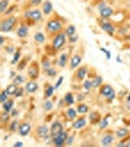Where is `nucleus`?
Wrapping results in <instances>:
<instances>
[{
  "label": "nucleus",
  "mask_w": 130,
  "mask_h": 147,
  "mask_svg": "<svg viewBox=\"0 0 130 147\" xmlns=\"http://www.w3.org/2000/svg\"><path fill=\"white\" fill-rule=\"evenodd\" d=\"M63 28H64V24L62 21L59 20V19H55V18L50 19V20L47 21L46 26H45L46 32H48V34H54V35L62 32Z\"/></svg>",
  "instance_id": "nucleus-1"
},
{
  "label": "nucleus",
  "mask_w": 130,
  "mask_h": 147,
  "mask_svg": "<svg viewBox=\"0 0 130 147\" xmlns=\"http://www.w3.org/2000/svg\"><path fill=\"white\" fill-rule=\"evenodd\" d=\"M16 24H17V18L11 16V17H7L1 21L0 24V32L2 34H6V32H11L14 30Z\"/></svg>",
  "instance_id": "nucleus-2"
},
{
  "label": "nucleus",
  "mask_w": 130,
  "mask_h": 147,
  "mask_svg": "<svg viewBox=\"0 0 130 147\" xmlns=\"http://www.w3.org/2000/svg\"><path fill=\"white\" fill-rule=\"evenodd\" d=\"M66 42H67V34H65V32H61L54 35L52 39V47L54 50L59 51L65 46Z\"/></svg>",
  "instance_id": "nucleus-3"
},
{
  "label": "nucleus",
  "mask_w": 130,
  "mask_h": 147,
  "mask_svg": "<svg viewBox=\"0 0 130 147\" xmlns=\"http://www.w3.org/2000/svg\"><path fill=\"white\" fill-rule=\"evenodd\" d=\"M100 95L105 97L108 101H113L115 98V91L112 85L104 84L100 87Z\"/></svg>",
  "instance_id": "nucleus-4"
},
{
  "label": "nucleus",
  "mask_w": 130,
  "mask_h": 147,
  "mask_svg": "<svg viewBox=\"0 0 130 147\" xmlns=\"http://www.w3.org/2000/svg\"><path fill=\"white\" fill-rule=\"evenodd\" d=\"M35 134L36 136L39 137V138L43 139V140H50L52 139L51 137V134H50V129H49L47 125H38L35 129Z\"/></svg>",
  "instance_id": "nucleus-5"
},
{
  "label": "nucleus",
  "mask_w": 130,
  "mask_h": 147,
  "mask_svg": "<svg viewBox=\"0 0 130 147\" xmlns=\"http://www.w3.org/2000/svg\"><path fill=\"white\" fill-rule=\"evenodd\" d=\"M25 18L27 20L34 21V22H39L43 19V12L39 9H34V10H27L25 12Z\"/></svg>",
  "instance_id": "nucleus-6"
},
{
  "label": "nucleus",
  "mask_w": 130,
  "mask_h": 147,
  "mask_svg": "<svg viewBox=\"0 0 130 147\" xmlns=\"http://www.w3.org/2000/svg\"><path fill=\"white\" fill-rule=\"evenodd\" d=\"M68 136V132L65 131V130H63V131L61 132L60 134H58L57 136L52 137V143H53L55 146H58V147L66 145V139H67Z\"/></svg>",
  "instance_id": "nucleus-7"
},
{
  "label": "nucleus",
  "mask_w": 130,
  "mask_h": 147,
  "mask_svg": "<svg viewBox=\"0 0 130 147\" xmlns=\"http://www.w3.org/2000/svg\"><path fill=\"white\" fill-rule=\"evenodd\" d=\"M64 130V125L60 121H55L52 123L51 127H50V134L51 137H55L58 134H60Z\"/></svg>",
  "instance_id": "nucleus-8"
},
{
  "label": "nucleus",
  "mask_w": 130,
  "mask_h": 147,
  "mask_svg": "<svg viewBox=\"0 0 130 147\" xmlns=\"http://www.w3.org/2000/svg\"><path fill=\"white\" fill-rule=\"evenodd\" d=\"M27 75L31 80H36L39 76V68L36 62H34L27 69Z\"/></svg>",
  "instance_id": "nucleus-9"
},
{
  "label": "nucleus",
  "mask_w": 130,
  "mask_h": 147,
  "mask_svg": "<svg viewBox=\"0 0 130 147\" xmlns=\"http://www.w3.org/2000/svg\"><path fill=\"white\" fill-rule=\"evenodd\" d=\"M30 129H31V125H30V124L25 122V123L20 124V125H19L18 132L21 136H27L30 132Z\"/></svg>",
  "instance_id": "nucleus-10"
},
{
  "label": "nucleus",
  "mask_w": 130,
  "mask_h": 147,
  "mask_svg": "<svg viewBox=\"0 0 130 147\" xmlns=\"http://www.w3.org/2000/svg\"><path fill=\"white\" fill-rule=\"evenodd\" d=\"M87 73H88V67L87 66H81L75 72V78L78 82H83Z\"/></svg>",
  "instance_id": "nucleus-11"
},
{
  "label": "nucleus",
  "mask_w": 130,
  "mask_h": 147,
  "mask_svg": "<svg viewBox=\"0 0 130 147\" xmlns=\"http://www.w3.org/2000/svg\"><path fill=\"white\" fill-rule=\"evenodd\" d=\"M87 125V120L85 117H80L78 119H76L74 121V123H72V129H83V127H86Z\"/></svg>",
  "instance_id": "nucleus-12"
},
{
  "label": "nucleus",
  "mask_w": 130,
  "mask_h": 147,
  "mask_svg": "<svg viewBox=\"0 0 130 147\" xmlns=\"http://www.w3.org/2000/svg\"><path fill=\"white\" fill-rule=\"evenodd\" d=\"M100 28H102L104 32H106L108 34H110L111 36L113 35V34L115 32V28L113 24H111L110 22H104L100 25Z\"/></svg>",
  "instance_id": "nucleus-13"
},
{
  "label": "nucleus",
  "mask_w": 130,
  "mask_h": 147,
  "mask_svg": "<svg viewBox=\"0 0 130 147\" xmlns=\"http://www.w3.org/2000/svg\"><path fill=\"white\" fill-rule=\"evenodd\" d=\"M25 89L27 93H34L38 90V84L36 82H34V80L27 82L25 85Z\"/></svg>",
  "instance_id": "nucleus-14"
},
{
  "label": "nucleus",
  "mask_w": 130,
  "mask_h": 147,
  "mask_svg": "<svg viewBox=\"0 0 130 147\" xmlns=\"http://www.w3.org/2000/svg\"><path fill=\"white\" fill-rule=\"evenodd\" d=\"M82 61V58L79 54H74V56L72 57L70 59V70H74V69L78 68V66L80 65Z\"/></svg>",
  "instance_id": "nucleus-15"
},
{
  "label": "nucleus",
  "mask_w": 130,
  "mask_h": 147,
  "mask_svg": "<svg viewBox=\"0 0 130 147\" xmlns=\"http://www.w3.org/2000/svg\"><path fill=\"white\" fill-rule=\"evenodd\" d=\"M16 34H17L18 37L20 38H25L28 35V28L27 25H21L20 27L17 28L16 30Z\"/></svg>",
  "instance_id": "nucleus-16"
},
{
  "label": "nucleus",
  "mask_w": 130,
  "mask_h": 147,
  "mask_svg": "<svg viewBox=\"0 0 130 147\" xmlns=\"http://www.w3.org/2000/svg\"><path fill=\"white\" fill-rule=\"evenodd\" d=\"M113 141H115V136H113L112 134H105V136L102 137V139H101V143H102L103 146L112 145V144L113 143Z\"/></svg>",
  "instance_id": "nucleus-17"
},
{
  "label": "nucleus",
  "mask_w": 130,
  "mask_h": 147,
  "mask_svg": "<svg viewBox=\"0 0 130 147\" xmlns=\"http://www.w3.org/2000/svg\"><path fill=\"white\" fill-rule=\"evenodd\" d=\"M42 12L45 16H48L53 12V4L51 3L49 0H46V1L43 2L42 4Z\"/></svg>",
  "instance_id": "nucleus-18"
},
{
  "label": "nucleus",
  "mask_w": 130,
  "mask_h": 147,
  "mask_svg": "<svg viewBox=\"0 0 130 147\" xmlns=\"http://www.w3.org/2000/svg\"><path fill=\"white\" fill-rule=\"evenodd\" d=\"M113 14V9L110 6H106L100 11V16L103 19H110Z\"/></svg>",
  "instance_id": "nucleus-19"
},
{
  "label": "nucleus",
  "mask_w": 130,
  "mask_h": 147,
  "mask_svg": "<svg viewBox=\"0 0 130 147\" xmlns=\"http://www.w3.org/2000/svg\"><path fill=\"white\" fill-rule=\"evenodd\" d=\"M14 107V99H7L5 102L2 103V110L5 111V112L10 113L11 110Z\"/></svg>",
  "instance_id": "nucleus-20"
},
{
  "label": "nucleus",
  "mask_w": 130,
  "mask_h": 147,
  "mask_svg": "<svg viewBox=\"0 0 130 147\" xmlns=\"http://www.w3.org/2000/svg\"><path fill=\"white\" fill-rule=\"evenodd\" d=\"M129 134V129L127 127H120L115 131V136L119 139H123L124 137H126Z\"/></svg>",
  "instance_id": "nucleus-21"
},
{
  "label": "nucleus",
  "mask_w": 130,
  "mask_h": 147,
  "mask_svg": "<svg viewBox=\"0 0 130 147\" xmlns=\"http://www.w3.org/2000/svg\"><path fill=\"white\" fill-rule=\"evenodd\" d=\"M34 39L36 43L38 44H43L44 42L46 41V37H45V34L41 32H35L34 35Z\"/></svg>",
  "instance_id": "nucleus-22"
},
{
  "label": "nucleus",
  "mask_w": 130,
  "mask_h": 147,
  "mask_svg": "<svg viewBox=\"0 0 130 147\" xmlns=\"http://www.w3.org/2000/svg\"><path fill=\"white\" fill-rule=\"evenodd\" d=\"M64 102H65V104L67 106H70V105H72V104H74L75 99H74V94H72V92H68V93H66L65 97H64Z\"/></svg>",
  "instance_id": "nucleus-23"
},
{
  "label": "nucleus",
  "mask_w": 130,
  "mask_h": 147,
  "mask_svg": "<svg viewBox=\"0 0 130 147\" xmlns=\"http://www.w3.org/2000/svg\"><path fill=\"white\" fill-rule=\"evenodd\" d=\"M68 56L67 53L61 54L60 57H59V60H58V66L60 68H65L68 64Z\"/></svg>",
  "instance_id": "nucleus-24"
},
{
  "label": "nucleus",
  "mask_w": 130,
  "mask_h": 147,
  "mask_svg": "<svg viewBox=\"0 0 130 147\" xmlns=\"http://www.w3.org/2000/svg\"><path fill=\"white\" fill-rule=\"evenodd\" d=\"M18 88H19L18 84H14V82H13V84L7 85V87L5 89H6V91H7V93H8L9 96H15V94H16V92H17Z\"/></svg>",
  "instance_id": "nucleus-25"
},
{
  "label": "nucleus",
  "mask_w": 130,
  "mask_h": 147,
  "mask_svg": "<svg viewBox=\"0 0 130 147\" xmlns=\"http://www.w3.org/2000/svg\"><path fill=\"white\" fill-rule=\"evenodd\" d=\"M66 115L68 120H75L77 117V111L74 108H68L66 111Z\"/></svg>",
  "instance_id": "nucleus-26"
},
{
  "label": "nucleus",
  "mask_w": 130,
  "mask_h": 147,
  "mask_svg": "<svg viewBox=\"0 0 130 147\" xmlns=\"http://www.w3.org/2000/svg\"><path fill=\"white\" fill-rule=\"evenodd\" d=\"M103 84V78L101 76H97L92 80V85H93V88H99L101 87V85Z\"/></svg>",
  "instance_id": "nucleus-27"
},
{
  "label": "nucleus",
  "mask_w": 130,
  "mask_h": 147,
  "mask_svg": "<svg viewBox=\"0 0 130 147\" xmlns=\"http://www.w3.org/2000/svg\"><path fill=\"white\" fill-rule=\"evenodd\" d=\"M76 111H77V113L78 114H81V115H84V114H86V113H88V111H89V107L86 105V104H84V103H80L77 105V107H76Z\"/></svg>",
  "instance_id": "nucleus-28"
},
{
  "label": "nucleus",
  "mask_w": 130,
  "mask_h": 147,
  "mask_svg": "<svg viewBox=\"0 0 130 147\" xmlns=\"http://www.w3.org/2000/svg\"><path fill=\"white\" fill-rule=\"evenodd\" d=\"M55 86H53V85L49 84L48 86L45 88V92H44V96H45V98H50V97L53 96L54 94V91H55Z\"/></svg>",
  "instance_id": "nucleus-29"
},
{
  "label": "nucleus",
  "mask_w": 130,
  "mask_h": 147,
  "mask_svg": "<svg viewBox=\"0 0 130 147\" xmlns=\"http://www.w3.org/2000/svg\"><path fill=\"white\" fill-rule=\"evenodd\" d=\"M109 117H111V115L106 116L102 120H100V122H99V127H100V129H105L109 127Z\"/></svg>",
  "instance_id": "nucleus-30"
},
{
  "label": "nucleus",
  "mask_w": 130,
  "mask_h": 147,
  "mask_svg": "<svg viewBox=\"0 0 130 147\" xmlns=\"http://www.w3.org/2000/svg\"><path fill=\"white\" fill-rule=\"evenodd\" d=\"M75 32H76V28H75L74 25H68L65 28V34H67V36H72V35L75 34Z\"/></svg>",
  "instance_id": "nucleus-31"
},
{
  "label": "nucleus",
  "mask_w": 130,
  "mask_h": 147,
  "mask_svg": "<svg viewBox=\"0 0 130 147\" xmlns=\"http://www.w3.org/2000/svg\"><path fill=\"white\" fill-rule=\"evenodd\" d=\"M9 3H10L9 0H1V2H0V13L4 14L7 10H8Z\"/></svg>",
  "instance_id": "nucleus-32"
},
{
  "label": "nucleus",
  "mask_w": 130,
  "mask_h": 147,
  "mask_svg": "<svg viewBox=\"0 0 130 147\" xmlns=\"http://www.w3.org/2000/svg\"><path fill=\"white\" fill-rule=\"evenodd\" d=\"M21 50L20 49H18V50H16V52L14 53L13 55V59L11 60V65H16V64H18V62L20 61L21 59Z\"/></svg>",
  "instance_id": "nucleus-33"
},
{
  "label": "nucleus",
  "mask_w": 130,
  "mask_h": 147,
  "mask_svg": "<svg viewBox=\"0 0 130 147\" xmlns=\"http://www.w3.org/2000/svg\"><path fill=\"white\" fill-rule=\"evenodd\" d=\"M100 115H99L97 112H92L90 113V115H89V120H90V122L92 124H96L97 122H99L101 119H100Z\"/></svg>",
  "instance_id": "nucleus-34"
},
{
  "label": "nucleus",
  "mask_w": 130,
  "mask_h": 147,
  "mask_svg": "<svg viewBox=\"0 0 130 147\" xmlns=\"http://www.w3.org/2000/svg\"><path fill=\"white\" fill-rule=\"evenodd\" d=\"M19 125H20V124H19V121L18 120H14L11 122V124L9 125V130L12 132H15L16 130H18L19 129Z\"/></svg>",
  "instance_id": "nucleus-35"
},
{
  "label": "nucleus",
  "mask_w": 130,
  "mask_h": 147,
  "mask_svg": "<svg viewBox=\"0 0 130 147\" xmlns=\"http://www.w3.org/2000/svg\"><path fill=\"white\" fill-rule=\"evenodd\" d=\"M53 107H54V104H53V102L50 101V100H46L43 103V105H42V108H43V110L46 111V112H49V111H51L52 109H53Z\"/></svg>",
  "instance_id": "nucleus-36"
},
{
  "label": "nucleus",
  "mask_w": 130,
  "mask_h": 147,
  "mask_svg": "<svg viewBox=\"0 0 130 147\" xmlns=\"http://www.w3.org/2000/svg\"><path fill=\"white\" fill-rule=\"evenodd\" d=\"M25 77H23V76L17 75V76H15V78L13 79V82L19 85V84H23V82H25Z\"/></svg>",
  "instance_id": "nucleus-37"
},
{
  "label": "nucleus",
  "mask_w": 130,
  "mask_h": 147,
  "mask_svg": "<svg viewBox=\"0 0 130 147\" xmlns=\"http://www.w3.org/2000/svg\"><path fill=\"white\" fill-rule=\"evenodd\" d=\"M83 89L85 91H89L93 88V85H92V80H83Z\"/></svg>",
  "instance_id": "nucleus-38"
},
{
  "label": "nucleus",
  "mask_w": 130,
  "mask_h": 147,
  "mask_svg": "<svg viewBox=\"0 0 130 147\" xmlns=\"http://www.w3.org/2000/svg\"><path fill=\"white\" fill-rule=\"evenodd\" d=\"M10 117H11V114H9L8 112H5V111H3V112L1 113V115H0V119H1V122L3 123V124L8 122V121L10 120Z\"/></svg>",
  "instance_id": "nucleus-39"
},
{
  "label": "nucleus",
  "mask_w": 130,
  "mask_h": 147,
  "mask_svg": "<svg viewBox=\"0 0 130 147\" xmlns=\"http://www.w3.org/2000/svg\"><path fill=\"white\" fill-rule=\"evenodd\" d=\"M50 68H52V67H51V62L48 60V59L42 62V70H43L44 72H46V71H47V70H49Z\"/></svg>",
  "instance_id": "nucleus-40"
},
{
  "label": "nucleus",
  "mask_w": 130,
  "mask_h": 147,
  "mask_svg": "<svg viewBox=\"0 0 130 147\" xmlns=\"http://www.w3.org/2000/svg\"><path fill=\"white\" fill-rule=\"evenodd\" d=\"M8 93H7L6 89H3L1 92V94H0V102L1 103H3V102H5L7 99H8Z\"/></svg>",
  "instance_id": "nucleus-41"
},
{
  "label": "nucleus",
  "mask_w": 130,
  "mask_h": 147,
  "mask_svg": "<svg viewBox=\"0 0 130 147\" xmlns=\"http://www.w3.org/2000/svg\"><path fill=\"white\" fill-rule=\"evenodd\" d=\"M45 73H46V75L50 78H55L57 76V71L53 68H50L49 70H47Z\"/></svg>",
  "instance_id": "nucleus-42"
},
{
  "label": "nucleus",
  "mask_w": 130,
  "mask_h": 147,
  "mask_svg": "<svg viewBox=\"0 0 130 147\" xmlns=\"http://www.w3.org/2000/svg\"><path fill=\"white\" fill-rule=\"evenodd\" d=\"M74 136H68L67 137V139H66V145H68V146L72 145V144L74 143Z\"/></svg>",
  "instance_id": "nucleus-43"
},
{
  "label": "nucleus",
  "mask_w": 130,
  "mask_h": 147,
  "mask_svg": "<svg viewBox=\"0 0 130 147\" xmlns=\"http://www.w3.org/2000/svg\"><path fill=\"white\" fill-rule=\"evenodd\" d=\"M25 90V89H23V87H19L17 92H16V94H15L16 98H20V97H22L23 95V91Z\"/></svg>",
  "instance_id": "nucleus-44"
},
{
  "label": "nucleus",
  "mask_w": 130,
  "mask_h": 147,
  "mask_svg": "<svg viewBox=\"0 0 130 147\" xmlns=\"http://www.w3.org/2000/svg\"><path fill=\"white\" fill-rule=\"evenodd\" d=\"M5 50L7 53H9V54H14L16 52L15 50V47H14L13 45H8V46H6L5 47Z\"/></svg>",
  "instance_id": "nucleus-45"
},
{
  "label": "nucleus",
  "mask_w": 130,
  "mask_h": 147,
  "mask_svg": "<svg viewBox=\"0 0 130 147\" xmlns=\"http://www.w3.org/2000/svg\"><path fill=\"white\" fill-rule=\"evenodd\" d=\"M63 82H64V77H63V76H61V77L58 79V80H57V82L55 84V85H54V86H55V89H58L59 87L61 86V84H63Z\"/></svg>",
  "instance_id": "nucleus-46"
},
{
  "label": "nucleus",
  "mask_w": 130,
  "mask_h": 147,
  "mask_svg": "<svg viewBox=\"0 0 130 147\" xmlns=\"http://www.w3.org/2000/svg\"><path fill=\"white\" fill-rule=\"evenodd\" d=\"M77 40H78V35H76V34L68 36V42H70V43H75Z\"/></svg>",
  "instance_id": "nucleus-47"
},
{
  "label": "nucleus",
  "mask_w": 130,
  "mask_h": 147,
  "mask_svg": "<svg viewBox=\"0 0 130 147\" xmlns=\"http://www.w3.org/2000/svg\"><path fill=\"white\" fill-rule=\"evenodd\" d=\"M25 66H27V61H21V63L20 64H19V65H18V70L19 71H22V70H23V69H25Z\"/></svg>",
  "instance_id": "nucleus-48"
},
{
  "label": "nucleus",
  "mask_w": 130,
  "mask_h": 147,
  "mask_svg": "<svg viewBox=\"0 0 130 147\" xmlns=\"http://www.w3.org/2000/svg\"><path fill=\"white\" fill-rule=\"evenodd\" d=\"M100 50L102 51V52H104V53L106 54V57H107V59H108V60H110L111 57H112V56H111V52L108 51L107 49H105V48H100Z\"/></svg>",
  "instance_id": "nucleus-49"
},
{
  "label": "nucleus",
  "mask_w": 130,
  "mask_h": 147,
  "mask_svg": "<svg viewBox=\"0 0 130 147\" xmlns=\"http://www.w3.org/2000/svg\"><path fill=\"white\" fill-rule=\"evenodd\" d=\"M29 2L31 3V5L37 6V5H39V4H41L42 0H29Z\"/></svg>",
  "instance_id": "nucleus-50"
},
{
  "label": "nucleus",
  "mask_w": 130,
  "mask_h": 147,
  "mask_svg": "<svg viewBox=\"0 0 130 147\" xmlns=\"http://www.w3.org/2000/svg\"><path fill=\"white\" fill-rule=\"evenodd\" d=\"M11 117H16V116H18L19 115V111H18V109H12L11 110Z\"/></svg>",
  "instance_id": "nucleus-51"
},
{
  "label": "nucleus",
  "mask_w": 130,
  "mask_h": 147,
  "mask_svg": "<svg viewBox=\"0 0 130 147\" xmlns=\"http://www.w3.org/2000/svg\"><path fill=\"white\" fill-rule=\"evenodd\" d=\"M13 146L14 147H22V146H23V143L22 141H17L13 144Z\"/></svg>",
  "instance_id": "nucleus-52"
},
{
  "label": "nucleus",
  "mask_w": 130,
  "mask_h": 147,
  "mask_svg": "<svg viewBox=\"0 0 130 147\" xmlns=\"http://www.w3.org/2000/svg\"><path fill=\"white\" fill-rule=\"evenodd\" d=\"M106 6H107V5H106V2H102V3H100V5L98 6V10H99V12L102 10V9L105 8Z\"/></svg>",
  "instance_id": "nucleus-53"
},
{
  "label": "nucleus",
  "mask_w": 130,
  "mask_h": 147,
  "mask_svg": "<svg viewBox=\"0 0 130 147\" xmlns=\"http://www.w3.org/2000/svg\"><path fill=\"white\" fill-rule=\"evenodd\" d=\"M82 93H80L79 95H77V100L78 101H82L84 99V95H81Z\"/></svg>",
  "instance_id": "nucleus-54"
},
{
  "label": "nucleus",
  "mask_w": 130,
  "mask_h": 147,
  "mask_svg": "<svg viewBox=\"0 0 130 147\" xmlns=\"http://www.w3.org/2000/svg\"><path fill=\"white\" fill-rule=\"evenodd\" d=\"M4 37H3V35H1L0 36V44H1V46H3V44H4Z\"/></svg>",
  "instance_id": "nucleus-55"
},
{
  "label": "nucleus",
  "mask_w": 130,
  "mask_h": 147,
  "mask_svg": "<svg viewBox=\"0 0 130 147\" xmlns=\"http://www.w3.org/2000/svg\"><path fill=\"white\" fill-rule=\"evenodd\" d=\"M117 146H125V142L124 141L119 142V143H117Z\"/></svg>",
  "instance_id": "nucleus-56"
},
{
  "label": "nucleus",
  "mask_w": 130,
  "mask_h": 147,
  "mask_svg": "<svg viewBox=\"0 0 130 147\" xmlns=\"http://www.w3.org/2000/svg\"><path fill=\"white\" fill-rule=\"evenodd\" d=\"M117 62H119V63H122V60H121V58H120V56H119V55H117Z\"/></svg>",
  "instance_id": "nucleus-57"
},
{
  "label": "nucleus",
  "mask_w": 130,
  "mask_h": 147,
  "mask_svg": "<svg viewBox=\"0 0 130 147\" xmlns=\"http://www.w3.org/2000/svg\"><path fill=\"white\" fill-rule=\"evenodd\" d=\"M125 146H126V147H130V140L127 142V143H125Z\"/></svg>",
  "instance_id": "nucleus-58"
},
{
  "label": "nucleus",
  "mask_w": 130,
  "mask_h": 147,
  "mask_svg": "<svg viewBox=\"0 0 130 147\" xmlns=\"http://www.w3.org/2000/svg\"><path fill=\"white\" fill-rule=\"evenodd\" d=\"M126 100H127V101H128V102H130V93L128 94V96H127V97H126Z\"/></svg>",
  "instance_id": "nucleus-59"
}]
</instances>
